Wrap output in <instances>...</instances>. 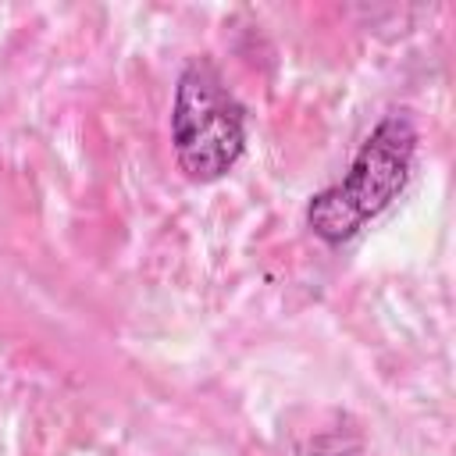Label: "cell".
<instances>
[{"label": "cell", "mask_w": 456, "mask_h": 456, "mask_svg": "<svg viewBox=\"0 0 456 456\" xmlns=\"http://www.w3.org/2000/svg\"><path fill=\"white\" fill-rule=\"evenodd\" d=\"M417 153V128L406 110L385 114L356 150L342 182L321 189L306 207V224L328 246L353 239L378 217L410 182Z\"/></svg>", "instance_id": "obj_1"}, {"label": "cell", "mask_w": 456, "mask_h": 456, "mask_svg": "<svg viewBox=\"0 0 456 456\" xmlns=\"http://www.w3.org/2000/svg\"><path fill=\"white\" fill-rule=\"evenodd\" d=\"M171 146L189 182L224 178L246 150V110L210 61H192L178 75Z\"/></svg>", "instance_id": "obj_2"}]
</instances>
